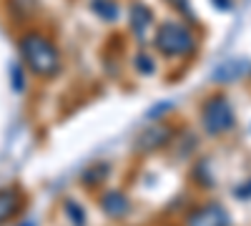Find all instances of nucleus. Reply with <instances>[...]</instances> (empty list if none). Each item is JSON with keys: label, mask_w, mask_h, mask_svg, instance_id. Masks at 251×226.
Listing matches in <instances>:
<instances>
[{"label": "nucleus", "mask_w": 251, "mask_h": 226, "mask_svg": "<svg viewBox=\"0 0 251 226\" xmlns=\"http://www.w3.org/2000/svg\"><path fill=\"white\" fill-rule=\"evenodd\" d=\"M20 53H23V60L28 63V68L35 73V75H53L60 66V55L55 50V46L46 35H38V33H30L20 40Z\"/></svg>", "instance_id": "f257e3e1"}, {"label": "nucleus", "mask_w": 251, "mask_h": 226, "mask_svg": "<svg viewBox=\"0 0 251 226\" xmlns=\"http://www.w3.org/2000/svg\"><path fill=\"white\" fill-rule=\"evenodd\" d=\"M156 48L166 55H186L194 50V33L181 23H163L156 33Z\"/></svg>", "instance_id": "f03ea898"}, {"label": "nucleus", "mask_w": 251, "mask_h": 226, "mask_svg": "<svg viewBox=\"0 0 251 226\" xmlns=\"http://www.w3.org/2000/svg\"><path fill=\"white\" fill-rule=\"evenodd\" d=\"M201 118H203V126L208 133H226L228 128L234 126V111L228 106V100L224 96H214L203 103V111H201Z\"/></svg>", "instance_id": "7ed1b4c3"}, {"label": "nucleus", "mask_w": 251, "mask_h": 226, "mask_svg": "<svg viewBox=\"0 0 251 226\" xmlns=\"http://www.w3.org/2000/svg\"><path fill=\"white\" fill-rule=\"evenodd\" d=\"M186 226H228V214L219 203H206V206L188 214Z\"/></svg>", "instance_id": "20e7f679"}, {"label": "nucleus", "mask_w": 251, "mask_h": 226, "mask_svg": "<svg viewBox=\"0 0 251 226\" xmlns=\"http://www.w3.org/2000/svg\"><path fill=\"white\" fill-rule=\"evenodd\" d=\"M171 138V128H166V126H156V128H149V131H143L141 138H138V149L143 151H151V149H158L163 146L166 141Z\"/></svg>", "instance_id": "39448f33"}, {"label": "nucleus", "mask_w": 251, "mask_h": 226, "mask_svg": "<svg viewBox=\"0 0 251 226\" xmlns=\"http://www.w3.org/2000/svg\"><path fill=\"white\" fill-rule=\"evenodd\" d=\"M246 71H249V63H246V60L231 58V60H226L224 66L216 68L214 80H236V78H241V73H246Z\"/></svg>", "instance_id": "423d86ee"}, {"label": "nucleus", "mask_w": 251, "mask_h": 226, "mask_svg": "<svg viewBox=\"0 0 251 226\" xmlns=\"http://www.w3.org/2000/svg\"><path fill=\"white\" fill-rule=\"evenodd\" d=\"M103 211L111 214V216H123L126 211H128V201H126L123 194L111 191V194L103 196Z\"/></svg>", "instance_id": "0eeeda50"}, {"label": "nucleus", "mask_w": 251, "mask_h": 226, "mask_svg": "<svg viewBox=\"0 0 251 226\" xmlns=\"http://www.w3.org/2000/svg\"><path fill=\"white\" fill-rule=\"evenodd\" d=\"M149 23H151V13H149V8L133 5V8H131V25H133V30H136L138 35H143L146 28H149Z\"/></svg>", "instance_id": "6e6552de"}, {"label": "nucleus", "mask_w": 251, "mask_h": 226, "mask_svg": "<svg viewBox=\"0 0 251 226\" xmlns=\"http://www.w3.org/2000/svg\"><path fill=\"white\" fill-rule=\"evenodd\" d=\"M18 209V194L5 189V191H0V221H5L15 214Z\"/></svg>", "instance_id": "1a4fd4ad"}, {"label": "nucleus", "mask_w": 251, "mask_h": 226, "mask_svg": "<svg viewBox=\"0 0 251 226\" xmlns=\"http://www.w3.org/2000/svg\"><path fill=\"white\" fill-rule=\"evenodd\" d=\"M93 10H96L100 18H106V20H113L116 13H118V8H116L113 0H93Z\"/></svg>", "instance_id": "9d476101"}, {"label": "nucleus", "mask_w": 251, "mask_h": 226, "mask_svg": "<svg viewBox=\"0 0 251 226\" xmlns=\"http://www.w3.org/2000/svg\"><path fill=\"white\" fill-rule=\"evenodd\" d=\"M136 66H138V71H143V73H153V63L149 60V55H138Z\"/></svg>", "instance_id": "9b49d317"}, {"label": "nucleus", "mask_w": 251, "mask_h": 226, "mask_svg": "<svg viewBox=\"0 0 251 226\" xmlns=\"http://www.w3.org/2000/svg\"><path fill=\"white\" fill-rule=\"evenodd\" d=\"M66 209H68V211H71V214H73V216H75V219H73V221H75V224H80V226H83V211H75V203H73V201H71V203H68V206H66Z\"/></svg>", "instance_id": "f8f14e48"}]
</instances>
